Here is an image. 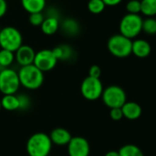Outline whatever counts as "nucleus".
Listing matches in <instances>:
<instances>
[{"label": "nucleus", "instance_id": "nucleus-12", "mask_svg": "<svg viewBox=\"0 0 156 156\" xmlns=\"http://www.w3.org/2000/svg\"><path fill=\"white\" fill-rule=\"evenodd\" d=\"M54 9L51 10V13H48V15L45 17L42 25L40 26L41 31L48 36L54 35L60 27V23H59V17L58 16V13L53 12Z\"/></svg>", "mask_w": 156, "mask_h": 156}, {"label": "nucleus", "instance_id": "nucleus-14", "mask_svg": "<svg viewBox=\"0 0 156 156\" xmlns=\"http://www.w3.org/2000/svg\"><path fill=\"white\" fill-rule=\"evenodd\" d=\"M152 51V47L150 43L143 38H137L133 41L132 46V54L140 58H147Z\"/></svg>", "mask_w": 156, "mask_h": 156}, {"label": "nucleus", "instance_id": "nucleus-33", "mask_svg": "<svg viewBox=\"0 0 156 156\" xmlns=\"http://www.w3.org/2000/svg\"><path fill=\"white\" fill-rule=\"evenodd\" d=\"M2 110V105H1V99H0V111Z\"/></svg>", "mask_w": 156, "mask_h": 156}, {"label": "nucleus", "instance_id": "nucleus-28", "mask_svg": "<svg viewBox=\"0 0 156 156\" xmlns=\"http://www.w3.org/2000/svg\"><path fill=\"white\" fill-rule=\"evenodd\" d=\"M110 117H111L112 120H113L115 122L121 121L123 118V113H122V108H112V109H111Z\"/></svg>", "mask_w": 156, "mask_h": 156}, {"label": "nucleus", "instance_id": "nucleus-24", "mask_svg": "<svg viewBox=\"0 0 156 156\" xmlns=\"http://www.w3.org/2000/svg\"><path fill=\"white\" fill-rule=\"evenodd\" d=\"M143 31L148 35L156 34V18L147 17L143 20Z\"/></svg>", "mask_w": 156, "mask_h": 156}, {"label": "nucleus", "instance_id": "nucleus-3", "mask_svg": "<svg viewBox=\"0 0 156 156\" xmlns=\"http://www.w3.org/2000/svg\"><path fill=\"white\" fill-rule=\"evenodd\" d=\"M23 45V36L21 32L15 27H5L0 29V47L16 52Z\"/></svg>", "mask_w": 156, "mask_h": 156}, {"label": "nucleus", "instance_id": "nucleus-25", "mask_svg": "<svg viewBox=\"0 0 156 156\" xmlns=\"http://www.w3.org/2000/svg\"><path fill=\"white\" fill-rule=\"evenodd\" d=\"M45 16L42 12H39V13H33V14H30L29 15V17H28V21L29 23L34 26V27H40L45 19Z\"/></svg>", "mask_w": 156, "mask_h": 156}, {"label": "nucleus", "instance_id": "nucleus-17", "mask_svg": "<svg viewBox=\"0 0 156 156\" xmlns=\"http://www.w3.org/2000/svg\"><path fill=\"white\" fill-rule=\"evenodd\" d=\"M46 4V0H21L22 7L29 14L43 12Z\"/></svg>", "mask_w": 156, "mask_h": 156}, {"label": "nucleus", "instance_id": "nucleus-29", "mask_svg": "<svg viewBox=\"0 0 156 156\" xmlns=\"http://www.w3.org/2000/svg\"><path fill=\"white\" fill-rule=\"evenodd\" d=\"M101 75V69L98 65H93L89 69V76L96 79H100Z\"/></svg>", "mask_w": 156, "mask_h": 156}, {"label": "nucleus", "instance_id": "nucleus-32", "mask_svg": "<svg viewBox=\"0 0 156 156\" xmlns=\"http://www.w3.org/2000/svg\"><path fill=\"white\" fill-rule=\"evenodd\" d=\"M104 156H120V154L117 151H110Z\"/></svg>", "mask_w": 156, "mask_h": 156}, {"label": "nucleus", "instance_id": "nucleus-13", "mask_svg": "<svg viewBox=\"0 0 156 156\" xmlns=\"http://www.w3.org/2000/svg\"><path fill=\"white\" fill-rule=\"evenodd\" d=\"M48 135L52 144L55 145H58V146L68 145L69 141L72 138L70 133L62 127H58V128L53 129Z\"/></svg>", "mask_w": 156, "mask_h": 156}, {"label": "nucleus", "instance_id": "nucleus-31", "mask_svg": "<svg viewBox=\"0 0 156 156\" xmlns=\"http://www.w3.org/2000/svg\"><path fill=\"white\" fill-rule=\"evenodd\" d=\"M104 2V4L106 5V6H115L117 5H119L122 0H102Z\"/></svg>", "mask_w": 156, "mask_h": 156}, {"label": "nucleus", "instance_id": "nucleus-4", "mask_svg": "<svg viewBox=\"0 0 156 156\" xmlns=\"http://www.w3.org/2000/svg\"><path fill=\"white\" fill-rule=\"evenodd\" d=\"M133 40L124 37L122 34L112 36L107 43V48L110 53L116 58H127L132 54Z\"/></svg>", "mask_w": 156, "mask_h": 156}, {"label": "nucleus", "instance_id": "nucleus-27", "mask_svg": "<svg viewBox=\"0 0 156 156\" xmlns=\"http://www.w3.org/2000/svg\"><path fill=\"white\" fill-rule=\"evenodd\" d=\"M17 98H18V102H19V109H18L19 111H27V109H29L31 101L27 95L20 94L17 96Z\"/></svg>", "mask_w": 156, "mask_h": 156}, {"label": "nucleus", "instance_id": "nucleus-11", "mask_svg": "<svg viewBox=\"0 0 156 156\" xmlns=\"http://www.w3.org/2000/svg\"><path fill=\"white\" fill-rule=\"evenodd\" d=\"M36 52L28 45H22L16 52H15V58L16 63L20 67H25L28 65H32L34 63Z\"/></svg>", "mask_w": 156, "mask_h": 156}, {"label": "nucleus", "instance_id": "nucleus-21", "mask_svg": "<svg viewBox=\"0 0 156 156\" xmlns=\"http://www.w3.org/2000/svg\"><path fill=\"white\" fill-rule=\"evenodd\" d=\"M141 13L147 17L156 16V0L141 1Z\"/></svg>", "mask_w": 156, "mask_h": 156}, {"label": "nucleus", "instance_id": "nucleus-34", "mask_svg": "<svg viewBox=\"0 0 156 156\" xmlns=\"http://www.w3.org/2000/svg\"><path fill=\"white\" fill-rule=\"evenodd\" d=\"M139 1H143V0H139Z\"/></svg>", "mask_w": 156, "mask_h": 156}, {"label": "nucleus", "instance_id": "nucleus-7", "mask_svg": "<svg viewBox=\"0 0 156 156\" xmlns=\"http://www.w3.org/2000/svg\"><path fill=\"white\" fill-rule=\"evenodd\" d=\"M101 99L104 104L110 109L122 108L126 102V93L120 86L112 85L103 90Z\"/></svg>", "mask_w": 156, "mask_h": 156}, {"label": "nucleus", "instance_id": "nucleus-10", "mask_svg": "<svg viewBox=\"0 0 156 156\" xmlns=\"http://www.w3.org/2000/svg\"><path fill=\"white\" fill-rule=\"evenodd\" d=\"M90 146L89 142L80 136L72 137L68 144L69 156H89Z\"/></svg>", "mask_w": 156, "mask_h": 156}, {"label": "nucleus", "instance_id": "nucleus-5", "mask_svg": "<svg viewBox=\"0 0 156 156\" xmlns=\"http://www.w3.org/2000/svg\"><path fill=\"white\" fill-rule=\"evenodd\" d=\"M143 18L139 14H126L120 22V34L133 39L143 31Z\"/></svg>", "mask_w": 156, "mask_h": 156}, {"label": "nucleus", "instance_id": "nucleus-19", "mask_svg": "<svg viewBox=\"0 0 156 156\" xmlns=\"http://www.w3.org/2000/svg\"><path fill=\"white\" fill-rule=\"evenodd\" d=\"M1 105H2V109L8 112L17 111L19 109L18 98L16 94L4 95L1 98Z\"/></svg>", "mask_w": 156, "mask_h": 156}, {"label": "nucleus", "instance_id": "nucleus-22", "mask_svg": "<svg viewBox=\"0 0 156 156\" xmlns=\"http://www.w3.org/2000/svg\"><path fill=\"white\" fill-rule=\"evenodd\" d=\"M120 156H144L143 151L134 144H126L118 151Z\"/></svg>", "mask_w": 156, "mask_h": 156}, {"label": "nucleus", "instance_id": "nucleus-2", "mask_svg": "<svg viewBox=\"0 0 156 156\" xmlns=\"http://www.w3.org/2000/svg\"><path fill=\"white\" fill-rule=\"evenodd\" d=\"M20 85L27 90H35L40 88L44 82V72L34 64L21 67L17 71Z\"/></svg>", "mask_w": 156, "mask_h": 156}, {"label": "nucleus", "instance_id": "nucleus-16", "mask_svg": "<svg viewBox=\"0 0 156 156\" xmlns=\"http://www.w3.org/2000/svg\"><path fill=\"white\" fill-rule=\"evenodd\" d=\"M60 28L62 32L68 37H75L79 34L80 27L78 21L74 18H66L60 24Z\"/></svg>", "mask_w": 156, "mask_h": 156}, {"label": "nucleus", "instance_id": "nucleus-6", "mask_svg": "<svg viewBox=\"0 0 156 156\" xmlns=\"http://www.w3.org/2000/svg\"><path fill=\"white\" fill-rule=\"evenodd\" d=\"M20 86L17 71L10 68L0 69V92L3 95L16 94Z\"/></svg>", "mask_w": 156, "mask_h": 156}, {"label": "nucleus", "instance_id": "nucleus-8", "mask_svg": "<svg viewBox=\"0 0 156 156\" xmlns=\"http://www.w3.org/2000/svg\"><path fill=\"white\" fill-rule=\"evenodd\" d=\"M103 90V85L101 80L90 76L85 78L80 85V92L88 101H96L101 98Z\"/></svg>", "mask_w": 156, "mask_h": 156}, {"label": "nucleus", "instance_id": "nucleus-35", "mask_svg": "<svg viewBox=\"0 0 156 156\" xmlns=\"http://www.w3.org/2000/svg\"><path fill=\"white\" fill-rule=\"evenodd\" d=\"M155 18H156V16H155Z\"/></svg>", "mask_w": 156, "mask_h": 156}, {"label": "nucleus", "instance_id": "nucleus-1", "mask_svg": "<svg viewBox=\"0 0 156 156\" xmlns=\"http://www.w3.org/2000/svg\"><path fill=\"white\" fill-rule=\"evenodd\" d=\"M52 145L48 134L36 133L28 138L26 149L29 156H48L52 150Z\"/></svg>", "mask_w": 156, "mask_h": 156}, {"label": "nucleus", "instance_id": "nucleus-26", "mask_svg": "<svg viewBox=\"0 0 156 156\" xmlns=\"http://www.w3.org/2000/svg\"><path fill=\"white\" fill-rule=\"evenodd\" d=\"M126 10L129 14H140L141 13V1L130 0L126 4Z\"/></svg>", "mask_w": 156, "mask_h": 156}, {"label": "nucleus", "instance_id": "nucleus-18", "mask_svg": "<svg viewBox=\"0 0 156 156\" xmlns=\"http://www.w3.org/2000/svg\"><path fill=\"white\" fill-rule=\"evenodd\" d=\"M55 57L58 60H69L74 56V49L69 45H59L52 49Z\"/></svg>", "mask_w": 156, "mask_h": 156}, {"label": "nucleus", "instance_id": "nucleus-9", "mask_svg": "<svg viewBox=\"0 0 156 156\" xmlns=\"http://www.w3.org/2000/svg\"><path fill=\"white\" fill-rule=\"evenodd\" d=\"M58 61V60L55 57L53 50L41 49L36 53L33 64L42 72H47L52 70L56 67Z\"/></svg>", "mask_w": 156, "mask_h": 156}, {"label": "nucleus", "instance_id": "nucleus-30", "mask_svg": "<svg viewBox=\"0 0 156 156\" xmlns=\"http://www.w3.org/2000/svg\"><path fill=\"white\" fill-rule=\"evenodd\" d=\"M7 2L6 0H0V18H2L7 12Z\"/></svg>", "mask_w": 156, "mask_h": 156}, {"label": "nucleus", "instance_id": "nucleus-20", "mask_svg": "<svg viewBox=\"0 0 156 156\" xmlns=\"http://www.w3.org/2000/svg\"><path fill=\"white\" fill-rule=\"evenodd\" d=\"M15 60H16L15 52L1 48V50H0V68H1V69L10 68V66L14 63Z\"/></svg>", "mask_w": 156, "mask_h": 156}, {"label": "nucleus", "instance_id": "nucleus-23", "mask_svg": "<svg viewBox=\"0 0 156 156\" xmlns=\"http://www.w3.org/2000/svg\"><path fill=\"white\" fill-rule=\"evenodd\" d=\"M106 5L102 0H89L88 2V9L90 13L98 15L104 11Z\"/></svg>", "mask_w": 156, "mask_h": 156}, {"label": "nucleus", "instance_id": "nucleus-15", "mask_svg": "<svg viewBox=\"0 0 156 156\" xmlns=\"http://www.w3.org/2000/svg\"><path fill=\"white\" fill-rule=\"evenodd\" d=\"M122 111L123 113V117L131 121L139 119L143 112L142 107L134 101H126L122 105Z\"/></svg>", "mask_w": 156, "mask_h": 156}]
</instances>
